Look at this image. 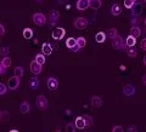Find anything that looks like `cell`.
I'll return each instance as SVG.
<instances>
[{
	"label": "cell",
	"instance_id": "obj_1",
	"mask_svg": "<svg viewBox=\"0 0 146 132\" xmlns=\"http://www.w3.org/2000/svg\"><path fill=\"white\" fill-rule=\"evenodd\" d=\"M32 20H33V22L36 26H40V27L45 26V23H46V16H45L43 12H35V13H33Z\"/></svg>",
	"mask_w": 146,
	"mask_h": 132
},
{
	"label": "cell",
	"instance_id": "obj_2",
	"mask_svg": "<svg viewBox=\"0 0 146 132\" xmlns=\"http://www.w3.org/2000/svg\"><path fill=\"white\" fill-rule=\"evenodd\" d=\"M112 46L116 50H125L128 47L124 43V40H123L119 35H116L115 38H112Z\"/></svg>",
	"mask_w": 146,
	"mask_h": 132
},
{
	"label": "cell",
	"instance_id": "obj_3",
	"mask_svg": "<svg viewBox=\"0 0 146 132\" xmlns=\"http://www.w3.org/2000/svg\"><path fill=\"white\" fill-rule=\"evenodd\" d=\"M20 84H21V78H18V76L13 75V76H11V78L7 80V85L6 86L10 90H16V89H18Z\"/></svg>",
	"mask_w": 146,
	"mask_h": 132
},
{
	"label": "cell",
	"instance_id": "obj_4",
	"mask_svg": "<svg viewBox=\"0 0 146 132\" xmlns=\"http://www.w3.org/2000/svg\"><path fill=\"white\" fill-rule=\"evenodd\" d=\"M35 104L36 107H38L39 109H42V110H45L48 107H49V102L45 96H43V95H40V96L36 97V101H35Z\"/></svg>",
	"mask_w": 146,
	"mask_h": 132
},
{
	"label": "cell",
	"instance_id": "obj_5",
	"mask_svg": "<svg viewBox=\"0 0 146 132\" xmlns=\"http://www.w3.org/2000/svg\"><path fill=\"white\" fill-rule=\"evenodd\" d=\"M73 26H74V28H77V29H84L88 27V20H86L85 17H78L73 22Z\"/></svg>",
	"mask_w": 146,
	"mask_h": 132
},
{
	"label": "cell",
	"instance_id": "obj_6",
	"mask_svg": "<svg viewBox=\"0 0 146 132\" xmlns=\"http://www.w3.org/2000/svg\"><path fill=\"white\" fill-rule=\"evenodd\" d=\"M60 20V12L56 10H51L50 11V22H49V27H54L55 24Z\"/></svg>",
	"mask_w": 146,
	"mask_h": 132
},
{
	"label": "cell",
	"instance_id": "obj_7",
	"mask_svg": "<svg viewBox=\"0 0 146 132\" xmlns=\"http://www.w3.org/2000/svg\"><path fill=\"white\" fill-rule=\"evenodd\" d=\"M31 72L33 73L34 75H38V74H40L42 73V70H43V66L40 64V63H38L35 60L34 61H32L31 62Z\"/></svg>",
	"mask_w": 146,
	"mask_h": 132
},
{
	"label": "cell",
	"instance_id": "obj_8",
	"mask_svg": "<svg viewBox=\"0 0 146 132\" xmlns=\"http://www.w3.org/2000/svg\"><path fill=\"white\" fill-rule=\"evenodd\" d=\"M66 34V30L63 28H56L52 32V39L55 40H61Z\"/></svg>",
	"mask_w": 146,
	"mask_h": 132
},
{
	"label": "cell",
	"instance_id": "obj_9",
	"mask_svg": "<svg viewBox=\"0 0 146 132\" xmlns=\"http://www.w3.org/2000/svg\"><path fill=\"white\" fill-rule=\"evenodd\" d=\"M74 126H76V129H78V130H84L86 127L84 116H78V118H77L76 121H74Z\"/></svg>",
	"mask_w": 146,
	"mask_h": 132
},
{
	"label": "cell",
	"instance_id": "obj_10",
	"mask_svg": "<svg viewBox=\"0 0 146 132\" xmlns=\"http://www.w3.org/2000/svg\"><path fill=\"white\" fill-rule=\"evenodd\" d=\"M48 87L50 90L55 91L58 87V80L56 78H54V76H50V78L48 79Z\"/></svg>",
	"mask_w": 146,
	"mask_h": 132
},
{
	"label": "cell",
	"instance_id": "obj_11",
	"mask_svg": "<svg viewBox=\"0 0 146 132\" xmlns=\"http://www.w3.org/2000/svg\"><path fill=\"white\" fill-rule=\"evenodd\" d=\"M101 104H102L101 97H99V96H93L91 97V107H93L94 109L100 108L101 107Z\"/></svg>",
	"mask_w": 146,
	"mask_h": 132
},
{
	"label": "cell",
	"instance_id": "obj_12",
	"mask_svg": "<svg viewBox=\"0 0 146 132\" xmlns=\"http://www.w3.org/2000/svg\"><path fill=\"white\" fill-rule=\"evenodd\" d=\"M77 9H78L79 11H84L86 9L89 7V0H78L77 1Z\"/></svg>",
	"mask_w": 146,
	"mask_h": 132
},
{
	"label": "cell",
	"instance_id": "obj_13",
	"mask_svg": "<svg viewBox=\"0 0 146 132\" xmlns=\"http://www.w3.org/2000/svg\"><path fill=\"white\" fill-rule=\"evenodd\" d=\"M123 93H124L125 96H133L135 93V87L133 85H125L124 87H123Z\"/></svg>",
	"mask_w": 146,
	"mask_h": 132
},
{
	"label": "cell",
	"instance_id": "obj_14",
	"mask_svg": "<svg viewBox=\"0 0 146 132\" xmlns=\"http://www.w3.org/2000/svg\"><path fill=\"white\" fill-rule=\"evenodd\" d=\"M121 12H122V9H121V6H119V4L115 3V4H113V5L111 6V13H112L113 16H119Z\"/></svg>",
	"mask_w": 146,
	"mask_h": 132
},
{
	"label": "cell",
	"instance_id": "obj_15",
	"mask_svg": "<svg viewBox=\"0 0 146 132\" xmlns=\"http://www.w3.org/2000/svg\"><path fill=\"white\" fill-rule=\"evenodd\" d=\"M101 5H102L101 0H89V7L94 9V10H99Z\"/></svg>",
	"mask_w": 146,
	"mask_h": 132
},
{
	"label": "cell",
	"instance_id": "obj_16",
	"mask_svg": "<svg viewBox=\"0 0 146 132\" xmlns=\"http://www.w3.org/2000/svg\"><path fill=\"white\" fill-rule=\"evenodd\" d=\"M131 11H133V15L134 16L140 15L141 11H143V5H141V4H138V3H134L133 7H131Z\"/></svg>",
	"mask_w": 146,
	"mask_h": 132
},
{
	"label": "cell",
	"instance_id": "obj_17",
	"mask_svg": "<svg viewBox=\"0 0 146 132\" xmlns=\"http://www.w3.org/2000/svg\"><path fill=\"white\" fill-rule=\"evenodd\" d=\"M20 110H21V113L22 114H27L29 110H31V106H29V103L28 102H22L21 103V106H20Z\"/></svg>",
	"mask_w": 146,
	"mask_h": 132
},
{
	"label": "cell",
	"instance_id": "obj_18",
	"mask_svg": "<svg viewBox=\"0 0 146 132\" xmlns=\"http://www.w3.org/2000/svg\"><path fill=\"white\" fill-rule=\"evenodd\" d=\"M130 35H133L134 38H139L141 35V29L139 28V26H133L130 29Z\"/></svg>",
	"mask_w": 146,
	"mask_h": 132
},
{
	"label": "cell",
	"instance_id": "obj_19",
	"mask_svg": "<svg viewBox=\"0 0 146 132\" xmlns=\"http://www.w3.org/2000/svg\"><path fill=\"white\" fill-rule=\"evenodd\" d=\"M124 43H125V45H127L128 47H133L134 45L136 44V38H134L133 35H129V36L127 38V40H125Z\"/></svg>",
	"mask_w": 146,
	"mask_h": 132
},
{
	"label": "cell",
	"instance_id": "obj_20",
	"mask_svg": "<svg viewBox=\"0 0 146 132\" xmlns=\"http://www.w3.org/2000/svg\"><path fill=\"white\" fill-rule=\"evenodd\" d=\"M42 51L44 55H51L52 53V47H51V45H49L48 43H45L43 44V46H42Z\"/></svg>",
	"mask_w": 146,
	"mask_h": 132
},
{
	"label": "cell",
	"instance_id": "obj_21",
	"mask_svg": "<svg viewBox=\"0 0 146 132\" xmlns=\"http://www.w3.org/2000/svg\"><path fill=\"white\" fill-rule=\"evenodd\" d=\"M33 29L32 28H25L23 29V38L25 39H27V40H29V39H32L33 38Z\"/></svg>",
	"mask_w": 146,
	"mask_h": 132
},
{
	"label": "cell",
	"instance_id": "obj_22",
	"mask_svg": "<svg viewBox=\"0 0 146 132\" xmlns=\"http://www.w3.org/2000/svg\"><path fill=\"white\" fill-rule=\"evenodd\" d=\"M39 85H40V83H39V80L36 79V78H32V79H29V87H31L32 90L38 89V87H39Z\"/></svg>",
	"mask_w": 146,
	"mask_h": 132
},
{
	"label": "cell",
	"instance_id": "obj_23",
	"mask_svg": "<svg viewBox=\"0 0 146 132\" xmlns=\"http://www.w3.org/2000/svg\"><path fill=\"white\" fill-rule=\"evenodd\" d=\"M95 40H96L98 43H104L105 40H106V33H104V32H99V33L95 35Z\"/></svg>",
	"mask_w": 146,
	"mask_h": 132
},
{
	"label": "cell",
	"instance_id": "obj_24",
	"mask_svg": "<svg viewBox=\"0 0 146 132\" xmlns=\"http://www.w3.org/2000/svg\"><path fill=\"white\" fill-rule=\"evenodd\" d=\"M76 41H77V46H78L79 49L85 47V45H86V40H85L84 36H79L78 39H76Z\"/></svg>",
	"mask_w": 146,
	"mask_h": 132
},
{
	"label": "cell",
	"instance_id": "obj_25",
	"mask_svg": "<svg viewBox=\"0 0 146 132\" xmlns=\"http://www.w3.org/2000/svg\"><path fill=\"white\" fill-rule=\"evenodd\" d=\"M66 46L68 47V49H73L74 46H77V41H76V39L74 38H68L67 40H66Z\"/></svg>",
	"mask_w": 146,
	"mask_h": 132
},
{
	"label": "cell",
	"instance_id": "obj_26",
	"mask_svg": "<svg viewBox=\"0 0 146 132\" xmlns=\"http://www.w3.org/2000/svg\"><path fill=\"white\" fill-rule=\"evenodd\" d=\"M11 63H12V61H11V58L9 57V56H4L3 57V60H1V64L5 67V68H9L11 66Z\"/></svg>",
	"mask_w": 146,
	"mask_h": 132
},
{
	"label": "cell",
	"instance_id": "obj_27",
	"mask_svg": "<svg viewBox=\"0 0 146 132\" xmlns=\"http://www.w3.org/2000/svg\"><path fill=\"white\" fill-rule=\"evenodd\" d=\"M23 67H16L15 70H13V74H15L16 76H18V78H22L23 76Z\"/></svg>",
	"mask_w": 146,
	"mask_h": 132
},
{
	"label": "cell",
	"instance_id": "obj_28",
	"mask_svg": "<svg viewBox=\"0 0 146 132\" xmlns=\"http://www.w3.org/2000/svg\"><path fill=\"white\" fill-rule=\"evenodd\" d=\"M116 35H118V30H117V28H111V29H108L107 30V34H106V36H108V38H115Z\"/></svg>",
	"mask_w": 146,
	"mask_h": 132
},
{
	"label": "cell",
	"instance_id": "obj_29",
	"mask_svg": "<svg viewBox=\"0 0 146 132\" xmlns=\"http://www.w3.org/2000/svg\"><path fill=\"white\" fill-rule=\"evenodd\" d=\"M34 60H35L36 62H38V63H40V64L43 66L44 63H45V56H44V53H38V55H36V56H35Z\"/></svg>",
	"mask_w": 146,
	"mask_h": 132
},
{
	"label": "cell",
	"instance_id": "obj_30",
	"mask_svg": "<svg viewBox=\"0 0 146 132\" xmlns=\"http://www.w3.org/2000/svg\"><path fill=\"white\" fill-rule=\"evenodd\" d=\"M84 120H85V125L86 126H93V118L90 115H84Z\"/></svg>",
	"mask_w": 146,
	"mask_h": 132
},
{
	"label": "cell",
	"instance_id": "obj_31",
	"mask_svg": "<svg viewBox=\"0 0 146 132\" xmlns=\"http://www.w3.org/2000/svg\"><path fill=\"white\" fill-rule=\"evenodd\" d=\"M7 91V86L4 84V83H0V96H3V95H5Z\"/></svg>",
	"mask_w": 146,
	"mask_h": 132
},
{
	"label": "cell",
	"instance_id": "obj_32",
	"mask_svg": "<svg viewBox=\"0 0 146 132\" xmlns=\"http://www.w3.org/2000/svg\"><path fill=\"white\" fill-rule=\"evenodd\" d=\"M10 52V49H9L7 46H4V47H1L0 49V55L4 57V56H7V53Z\"/></svg>",
	"mask_w": 146,
	"mask_h": 132
},
{
	"label": "cell",
	"instance_id": "obj_33",
	"mask_svg": "<svg viewBox=\"0 0 146 132\" xmlns=\"http://www.w3.org/2000/svg\"><path fill=\"white\" fill-rule=\"evenodd\" d=\"M127 55H128L129 57L133 58V57H136V56H138V52H136L134 49H130V50H128V51H127Z\"/></svg>",
	"mask_w": 146,
	"mask_h": 132
},
{
	"label": "cell",
	"instance_id": "obj_34",
	"mask_svg": "<svg viewBox=\"0 0 146 132\" xmlns=\"http://www.w3.org/2000/svg\"><path fill=\"white\" fill-rule=\"evenodd\" d=\"M133 5H134L133 0H124V6L127 9H131V7H133Z\"/></svg>",
	"mask_w": 146,
	"mask_h": 132
},
{
	"label": "cell",
	"instance_id": "obj_35",
	"mask_svg": "<svg viewBox=\"0 0 146 132\" xmlns=\"http://www.w3.org/2000/svg\"><path fill=\"white\" fill-rule=\"evenodd\" d=\"M140 47L146 51V38H144V39L140 41Z\"/></svg>",
	"mask_w": 146,
	"mask_h": 132
},
{
	"label": "cell",
	"instance_id": "obj_36",
	"mask_svg": "<svg viewBox=\"0 0 146 132\" xmlns=\"http://www.w3.org/2000/svg\"><path fill=\"white\" fill-rule=\"evenodd\" d=\"M122 132L123 131V127L122 126H113L112 127V132Z\"/></svg>",
	"mask_w": 146,
	"mask_h": 132
},
{
	"label": "cell",
	"instance_id": "obj_37",
	"mask_svg": "<svg viewBox=\"0 0 146 132\" xmlns=\"http://www.w3.org/2000/svg\"><path fill=\"white\" fill-rule=\"evenodd\" d=\"M127 130H128V131H130V132H136V131H138V129H136V126H135V125H130Z\"/></svg>",
	"mask_w": 146,
	"mask_h": 132
},
{
	"label": "cell",
	"instance_id": "obj_38",
	"mask_svg": "<svg viewBox=\"0 0 146 132\" xmlns=\"http://www.w3.org/2000/svg\"><path fill=\"white\" fill-rule=\"evenodd\" d=\"M4 34H5V27H4L1 23H0V38H1Z\"/></svg>",
	"mask_w": 146,
	"mask_h": 132
},
{
	"label": "cell",
	"instance_id": "obj_39",
	"mask_svg": "<svg viewBox=\"0 0 146 132\" xmlns=\"http://www.w3.org/2000/svg\"><path fill=\"white\" fill-rule=\"evenodd\" d=\"M5 69H6V68L1 64V62H0V74H5V72H6Z\"/></svg>",
	"mask_w": 146,
	"mask_h": 132
},
{
	"label": "cell",
	"instance_id": "obj_40",
	"mask_svg": "<svg viewBox=\"0 0 146 132\" xmlns=\"http://www.w3.org/2000/svg\"><path fill=\"white\" fill-rule=\"evenodd\" d=\"M131 23H133V26H138L139 24V18H133V20H131Z\"/></svg>",
	"mask_w": 146,
	"mask_h": 132
},
{
	"label": "cell",
	"instance_id": "obj_41",
	"mask_svg": "<svg viewBox=\"0 0 146 132\" xmlns=\"http://www.w3.org/2000/svg\"><path fill=\"white\" fill-rule=\"evenodd\" d=\"M74 127L76 126H73L72 124H68L67 125V131H74Z\"/></svg>",
	"mask_w": 146,
	"mask_h": 132
},
{
	"label": "cell",
	"instance_id": "obj_42",
	"mask_svg": "<svg viewBox=\"0 0 146 132\" xmlns=\"http://www.w3.org/2000/svg\"><path fill=\"white\" fill-rule=\"evenodd\" d=\"M67 3V0H58V4H65Z\"/></svg>",
	"mask_w": 146,
	"mask_h": 132
},
{
	"label": "cell",
	"instance_id": "obj_43",
	"mask_svg": "<svg viewBox=\"0 0 146 132\" xmlns=\"http://www.w3.org/2000/svg\"><path fill=\"white\" fill-rule=\"evenodd\" d=\"M143 81H144V84L146 85V74H145V75L143 76Z\"/></svg>",
	"mask_w": 146,
	"mask_h": 132
},
{
	"label": "cell",
	"instance_id": "obj_44",
	"mask_svg": "<svg viewBox=\"0 0 146 132\" xmlns=\"http://www.w3.org/2000/svg\"><path fill=\"white\" fill-rule=\"evenodd\" d=\"M34 1H35V3H38V4H42L44 0H34Z\"/></svg>",
	"mask_w": 146,
	"mask_h": 132
},
{
	"label": "cell",
	"instance_id": "obj_45",
	"mask_svg": "<svg viewBox=\"0 0 146 132\" xmlns=\"http://www.w3.org/2000/svg\"><path fill=\"white\" fill-rule=\"evenodd\" d=\"M119 68H121V70H125V66H121Z\"/></svg>",
	"mask_w": 146,
	"mask_h": 132
},
{
	"label": "cell",
	"instance_id": "obj_46",
	"mask_svg": "<svg viewBox=\"0 0 146 132\" xmlns=\"http://www.w3.org/2000/svg\"><path fill=\"white\" fill-rule=\"evenodd\" d=\"M1 119H3V112L0 110V120H1Z\"/></svg>",
	"mask_w": 146,
	"mask_h": 132
},
{
	"label": "cell",
	"instance_id": "obj_47",
	"mask_svg": "<svg viewBox=\"0 0 146 132\" xmlns=\"http://www.w3.org/2000/svg\"><path fill=\"white\" fill-rule=\"evenodd\" d=\"M143 61H144V64H145V66H146V56H145V57H144V60H143Z\"/></svg>",
	"mask_w": 146,
	"mask_h": 132
},
{
	"label": "cell",
	"instance_id": "obj_48",
	"mask_svg": "<svg viewBox=\"0 0 146 132\" xmlns=\"http://www.w3.org/2000/svg\"><path fill=\"white\" fill-rule=\"evenodd\" d=\"M133 1H134V3H136V1H138V0H133Z\"/></svg>",
	"mask_w": 146,
	"mask_h": 132
},
{
	"label": "cell",
	"instance_id": "obj_49",
	"mask_svg": "<svg viewBox=\"0 0 146 132\" xmlns=\"http://www.w3.org/2000/svg\"><path fill=\"white\" fill-rule=\"evenodd\" d=\"M145 27H146V20H145Z\"/></svg>",
	"mask_w": 146,
	"mask_h": 132
}]
</instances>
